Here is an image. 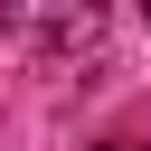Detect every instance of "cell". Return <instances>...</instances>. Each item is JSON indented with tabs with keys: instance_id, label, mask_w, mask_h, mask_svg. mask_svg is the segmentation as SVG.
Listing matches in <instances>:
<instances>
[{
	"instance_id": "3",
	"label": "cell",
	"mask_w": 151,
	"mask_h": 151,
	"mask_svg": "<svg viewBox=\"0 0 151 151\" xmlns=\"http://www.w3.org/2000/svg\"><path fill=\"white\" fill-rule=\"evenodd\" d=\"M132 9H142V28H151V0H132Z\"/></svg>"
},
{
	"instance_id": "2",
	"label": "cell",
	"mask_w": 151,
	"mask_h": 151,
	"mask_svg": "<svg viewBox=\"0 0 151 151\" xmlns=\"http://www.w3.org/2000/svg\"><path fill=\"white\" fill-rule=\"evenodd\" d=\"M94 151H151V142H132V132H113V142H94Z\"/></svg>"
},
{
	"instance_id": "1",
	"label": "cell",
	"mask_w": 151,
	"mask_h": 151,
	"mask_svg": "<svg viewBox=\"0 0 151 151\" xmlns=\"http://www.w3.org/2000/svg\"><path fill=\"white\" fill-rule=\"evenodd\" d=\"M9 28H19V47H28V57L76 66V57H94V47H104V0H9Z\"/></svg>"
}]
</instances>
